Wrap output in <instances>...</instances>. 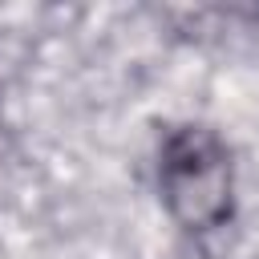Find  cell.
Segmentation results:
<instances>
[{"mask_svg":"<svg viewBox=\"0 0 259 259\" xmlns=\"http://www.w3.org/2000/svg\"><path fill=\"white\" fill-rule=\"evenodd\" d=\"M162 198L186 231H210L231 214V158L210 130H174L162 146Z\"/></svg>","mask_w":259,"mask_h":259,"instance_id":"1","label":"cell"}]
</instances>
